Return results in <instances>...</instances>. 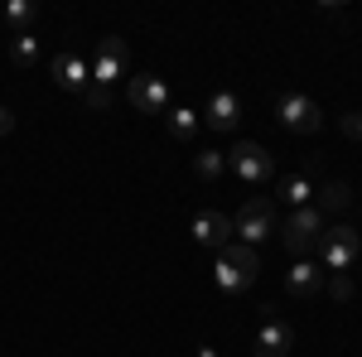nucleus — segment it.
I'll return each instance as SVG.
<instances>
[{"mask_svg": "<svg viewBox=\"0 0 362 357\" xmlns=\"http://www.w3.org/2000/svg\"><path fill=\"white\" fill-rule=\"evenodd\" d=\"M218 285H223L227 295H242V290H251L256 285V271H261V261H256V247H247V242H227L223 251H218Z\"/></svg>", "mask_w": 362, "mask_h": 357, "instance_id": "f257e3e1", "label": "nucleus"}, {"mask_svg": "<svg viewBox=\"0 0 362 357\" xmlns=\"http://www.w3.org/2000/svg\"><path fill=\"white\" fill-rule=\"evenodd\" d=\"M319 237H324V213H319L314 203H309V208H295L290 218L280 222V242H285L290 256H300V261L319 247Z\"/></svg>", "mask_w": 362, "mask_h": 357, "instance_id": "f03ea898", "label": "nucleus"}, {"mask_svg": "<svg viewBox=\"0 0 362 357\" xmlns=\"http://www.w3.org/2000/svg\"><path fill=\"white\" fill-rule=\"evenodd\" d=\"M319 261H324V271L338 275V271H348L353 261H358V251H362V237L348 227V222H338V227H324V237H319Z\"/></svg>", "mask_w": 362, "mask_h": 357, "instance_id": "7ed1b4c3", "label": "nucleus"}, {"mask_svg": "<svg viewBox=\"0 0 362 357\" xmlns=\"http://www.w3.org/2000/svg\"><path fill=\"white\" fill-rule=\"evenodd\" d=\"M227 169H232L247 189H261V184H271V179H276L271 155H266L256 140H237V145H232V155H227Z\"/></svg>", "mask_w": 362, "mask_h": 357, "instance_id": "20e7f679", "label": "nucleus"}, {"mask_svg": "<svg viewBox=\"0 0 362 357\" xmlns=\"http://www.w3.org/2000/svg\"><path fill=\"white\" fill-rule=\"evenodd\" d=\"M276 203L271 198H247L242 203V213L232 218V232H237V242H247V247H256V242H266L271 237V227H276Z\"/></svg>", "mask_w": 362, "mask_h": 357, "instance_id": "39448f33", "label": "nucleus"}, {"mask_svg": "<svg viewBox=\"0 0 362 357\" xmlns=\"http://www.w3.org/2000/svg\"><path fill=\"white\" fill-rule=\"evenodd\" d=\"M276 116L285 131H295V136H314L319 126H324V111H319V102L314 97H305V92H285L276 102Z\"/></svg>", "mask_w": 362, "mask_h": 357, "instance_id": "423d86ee", "label": "nucleus"}, {"mask_svg": "<svg viewBox=\"0 0 362 357\" xmlns=\"http://www.w3.org/2000/svg\"><path fill=\"white\" fill-rule=\"evenodd\" d=\"M126 97H131V107H136L140 116H165V111H169V83H165V78H155V73L131 78Z\"/></svg>", "mask_w": 362, "mask_h": 357, "instance_id": "0eeeda50", "label": "nucleus"}, {"mask_svg": "<svg viewBox=\"0 0 362 357\" xmlns=\"http://www.w3.org/2000/svg\"><path fill=\"white\" fill-rule=\"evenodd\" d=\"M126 39H102V44H97V58H92V83L97 87H107V92H112V83L116 78H126Z\"/></svg>", "mask_w": 362, "mask_h": 357, "instance_id": "6e6552de", "label": "nucleus"}, {"mask_svg": "<svg viewBox=\"0 0 362 357\" xmlns=\"http://www.w3.org/2000/svg\"><path fill=\"white\" fill-rule=\"evenodd\" d=\"M290 348H295V329L285 319H266L256 329V338H251V353L256 357H290Z\"/></svg>", "mask_w": 362, "mask_h": 357, "instance_id": "1a4fd4ad", "label": "nucleus"}, {"mask_svg": "<svg viewBox=\"0 0 362 357\" xmlns=\"http://www.w3.org/2000/svg\"><path fill=\"white\" fill-rule=\"evenodd\" d=\"M319 290H324V266H314L309 256L285 271V295H290V300H309V295H319Z\"/></svg>", "mask_w": 362, "mask_h": 357, "instance_id": "9d476101", "label": "nucleus"}, {"mask_svg": "<svg viewBox=\"0 0 362 357\" xmlns=\"http://www.w3.org/2000/svg\"><path fill=\"white\" fill-rule=\"evenodd\" d=\"M49 73H54V83L63 87V92H78V97H83L87 83H92V68H87L78 54H58L54 63H49Z\"/></svg>", "mask_w": 362, "mask_h": 357, "instance_id": "9b49d317", "label": "nucleus"}, {"mask_svg": "<svg viewBox=\"0 0 362 357\" xmlns=\"http://www.w3.org/2000/svg\"><path fill=\"white\" fill-rule=\"evenodd\" d=\"M194 242L208 251H223L232 242V218L227 213H198L194 218Z\"/></svg>", "mask_w": 362, "mask_h": 357, "instance_id": "f8f14e48", "label": "nucleus"}, {"mask_svg": "<svg viewBox=\"0 0 362 357\" xmlns=\"http://www.w3.org/2000/svg\"><path fill=\"white\" fill-rule=\"evenodd\" d=\"M203 116H208V126H213V131H232V126L242 121V102H237L232 92H213V102H208Z\"/></svg>", "mask_w": 362, "mask_h": 357, "instance_id": "ddd939ff", "label": "nucleus"}, {"mask_svg": "<svg viewBox=\"0 0 362 357\" xmlns=\"http://www.w3.org/2000/svg\"><path fill=\"white\" fill-rule=\"evenodd\" d=\"M223 169H227V155H223V150H198V155H194V174L203 179V184L223 179Z\"/></svg>", "mask_w": 362, "mask_h": 357, "instance_id": "4468645a", "label": "nucleus"}, {"mask_svg": "<svg viewBox=\"0 0 362 357\" xmlns=\"http://www.w3.org/2000/svg\"><path fill=\"white\" fill-rule=\"evenodd\" d=\"M165 126H169V136H174V140H194L198 116H194L189 107H169V111H165Z\"/></svg>", "mask_w": 362, "mask_h": 357, "instance_id": "2eb2a0df", "label": "nucleus"}, {"mask_svg": "<svg viewBox=\"0 0 362 357\" xmlns=\"http://www.w3.org/2000/svg\"><path fill=\"white\" fill-rule=\"evenodd\" d=\"M34 15H39V5H34V0H10V5H5V25L15 29V34H29Z\"/></svg>", "mask_w": 362, "mask_h": 357, "instance_id": "dca6fc26", "label": "nucleus"}, {"mask_svg": "<svg viewBox=\"0 0 362 357\" xmlns=\"http://www.w3.org/2000/svg\"><path fill=\"white\" fill-rule=\"evenodd\" d=\"M39 58V39H34V29L29 34H10V63L15 68H29Z\"/></svg>", "mask_w": 362, "mask_h": 357, "instance_id": "f3484780", "label": "nucleus"}, {"mask_svg": "<svg viewBox=\"0 0 362 357\" xmlns=\"http://www.w3.org/2000/svg\"><path fill=\"white\" fill-rule=\"evenodd\" d=\"M348 203H353V189H348V184H329V189L319 193L314 208H319V213H348Z\"/></svg>", "mask_w": 362, "mask_h": 357, "instance_id": "a211bd4d", "label": "nucleus"}, {"mask_svg": "<svg viewBox=\"0 0 362 357\" xmlns=\"http://www.w3.org/2000/svg\"><path fill=\"white\" fill-rule=\"evenodd\" d=\"M309 179L305 174H295V179H280V198H285V203H290V208H309Z\"/></svg>", "mask_w": 362, "mask_h": 357, "instance_id": "6ab92c4d", "label": "nucleus"}, {"mask_svg": "<svg viewBox=\"0 0 362 357\" xmlns=\"http://www.w3.org/2000/svg\"><path fill=\"white\" fill-rule=\"evenodd\" d=\"M329 295H334L338 304H348L353 295H358V285L348 280V271H338V275H329Z\"/></svg>", "mask_w": 362, "mask_h": 357, "instance_id": "aec40b11", "label": "nucleus"}, {"mask_svg": "<svg viewBox=\"0 0 362 357\" xmlns=\"http://www.w3.org/2000/svg\"><path fill=\"white\" fill-rule=\"evenodd\" d=\"M83 102H87L92 111H107V107H112V92H107V87H97V83H87Z\"/></svg>", "mask_w": 362, "mask_h": 357, "instance_id": "412c9836", "label": "nucleus"}, {"mask_svg": "<svg viewBox=\"0 0 362 357\" xmlns=\"http://www.w3.org/2000/svg\"><path fill=\"white\" fill-rule=\"evenodd\" d=\"M343 136L362 145V111H348V116H343Z\"/></svg>", "mask_w": 362, "mask_h": 357, "instance_id": "4be33fe9", "label": "nucleus"}, {"mask_svg": "<svg viewBox=\"0 0 362 357\" xmlns=\"http://www.w3.org/2000/svg\"><path fill=\"white\" fill-rule=\"evenodd\" d=\"M10 131H15V116H10V111L0 107V136H10Z\"/></svg>", "mask_w": 362, "mask_h": 357, "instance_id": "5701e85b", "label": "nucleus"}]
</instances>
